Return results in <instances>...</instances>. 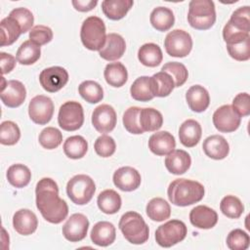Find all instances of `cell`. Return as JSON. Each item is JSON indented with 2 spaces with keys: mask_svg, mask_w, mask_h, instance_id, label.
<instances>
[{
  "mask_svg": "<svg viewBox=\"0 0 250 250\" xmlns=\"http://www.w3.org/2000/svg\"><path fill=\"white\" fill-rule=\"evenodd\" d=\"M126 43L124 38L117 33H108L106 35L104 47L99 51L102 59L113 62L119 60L125 53Z\"/></svg>",
  "mask_w": 250,
  "mask_h": 250,
  "instance_id": "cell-17",
  "label": "cell"
},
{
  "mask_svg": "<svg viewBox=\"0 0 250 250\" xmlns=\"http://www.w3.org/2000/svg\"><path fill=\"white\" fill-rule=\"evenodd\" d=\"M149 21L156 30L163 32L169 30L174 25L175 16L171 9L166 7H157L152 10Z\"/></svg>",
  "mask_w": 250,
  "mask_h": 250,
  "instance_id": "cell-28",
  "label": "cell"
},
{
  "mask_svg": "<svg viewBox=\"0 0 250 250\" xmlns=\"http://www.w3.org/2000/svg\"><path fill=\"white\" fill-rule=\"evenodd\" d=\"M161 71L167 72L171 75L175 82V87H181L184 85L188 79V72L187 67L178 62H170L165 63L161 67Z\"/></svg>",
  "mask_w": 250,
  "mask_h": 250,
  "instance_id": "cell-43",
  "label": "cell"
},
{
  "mask_svg": "<svg viewBox=\"0 0 250 250\" xmlns=\"http://www.w3.org/2000/svg\"><path fill=\"white\" fill-rule=\"evenodd\" d=\"M71 3L76 11L89 12L97 6L98 1L97 0H73Z\"/></svg>",
  "mask_w": 250,
  "mask_h": 250,
  "instance_id": "cell-54",
  "label": "cell"
},
{
  "mask_svg": "<svg viewBox=\"0 0 250 250\" xmlns=\"http://www.w3.org/2000/svg\"><path fill=\"white\" fill-rule=\"evenodd\" d=\"M1 27V47L10 46L15 43L20 37L21 32V28L20 24L13 18L8 16L4 18L0 21Z\"/></svg>",
  "mask_w": 250,
  "mask_h": 250,
  "instance_id": "cell-35",
  "label": "cell"
},
{
  "mask_svg": "<svg viewBox=\"0 0 250 250\" xmlns=\"http://www.w3.org/2000/svg\"><path fill=\"white\" fill-rule=\"evenodd\" d=\"M91 240L94 244L98 246H108L112 244L116 237L115 227L106 221L98 222L93 227L91 233Z\"/></svg>",
  "mask_w": 250,
  "mask_h": 250,
  "instance_id": "cell-23",
  "label": "cell"
},
{
  "mask_svg": "<svg viewBox=\"0 0 250 250\" xmlns=\"http://www.w3.org/2000/svg\"><path fill=\"white\" fill-rule=\"evenodd\" d=\"M189 221L192 226L198 229H209L216 226L218 222V214L214 209L206 205H198L191 209L189 213Z\"/></svg>",
  "mask_w": 250,
  "mask_h": 250,
  "instance_id": "cell-18",
  "label": "cell"
},
{
  "mask_svg": "<svg viewBox=\"0 0 250 250\" xmlns=\"http://www.w3.org/2000/svg\"><path fill=\"white\" fill-rule=\"evenodd\" d=\"M201 135V125L194 119H188L180 126L179 139L181 144L187 147L195 146L199 143Z\"/></svg>",
  "mask_w": 250,
  "mask_h": 250,
  "instance_id": "cell-24",
  "label": "cell"
},
{
  "mask_svg": "<svg viewBox=\"0 0 250 250\" xmlns=\"http://www.w3.org/2000/svg\"><path fill=\"white\" fill-rule=\"evenodd\" d=\"M13 226L18 233L21 235H29L36 230L38 220L31 210L20 209L14 214Z\"/></svg>",
  "mask_w": 250,
  "mask_h": 250,
  "instance_id": "cell-20",
  "label": "cell"
},
{
  "mask_svg": "<svg viewBox=\"0 0 250 250\" xmlns=\"http://www.w3.org/2000/svg\"><path fill=\"white\" fill-rule=\"evenodd\" d=\"M232 108L240 117L250 114V97L248 93L237 94L232 101Z\"/></svg>",
  "mask_w": 250,
  "mask_h": 250,
  "instance_id": "cell-52",
  "label": "cell"
},
{
  "mask_svg": "<svg viewBox=\"0 0 250 250\" xmlns=\"http://www.w3.org/2000/svg\"><path fill=\"white\" fill-rule=\"evenodd\" d=\"M140 111H141V107L131 106L127 108L123 114V118H122L123 125L125 129L131 134L140 135L144 133L140 125V119H139Z\"/></svg>",
  "mask_w": 250,
  "mask_h": 250,
  "instance_id": "cell-44",
  "label": "cell"
},
{
  "mask_svg": "<svg viewBox=\"0 0 250 250\" xmlns=\"http://www.w3.org/2000/svg\"><path fill=\"white\" fill-rule=\"evenodd\" d=\"M248 37H250L249 32H246L235 27L229 21L226 23V25L223 28V38L227 45L241 42Z\"/></svg>",
  "mask_w": 250,
  "mask_h": 250,
  "instance_id": "cell-49",
  "label": "cell"
},
{
  "mask_svg": "<svg viewBox=\"0 0 250 250\" xmlns=\"http://www.w3.org/2000/svg\"><path fill=\"white\" fill-rule=\"evenodd\" d=\"M0 62H1V72L3 75L11 72L16 66V58L11 54L1 52Z\"/></svg>",
  "mask_w": 250,
  "mask_h": 250,
  "instance_id": "cell-53",
  "label": "cell"
},
{
  "mask_svg": "<svg viewBox=\"0 0 250 250\" xmlns=\"http://www.w3.org/2000/svg\"><path fill=\"white\" fill-rule=\"evenodd\" d=\"M165 167L174 175L186 173L191 164L190 155L183 149H174L165 157Z\"/></svg>",
  "mask_w": 250,
  "mask_h": 250,
  "instance_id": "cell-22",
  "label": "cell"
},
{
  "mask_svg": "<svg viewBox=\"0 0 250 250\" xmlns=\"http://www.w3.org/2000/svg\"><path fill=\"white\" fill-rule=\"evenodd\" d=\"M175 138L167 131L156 132L152 134L148 140V148L155 155H167L175 149Z\"/></svg>",
  "mask_w": 250,
  "mask_h": 250,
  "instance_id": "cell-19",
  "label": "cell"
},
{
  "mask_svg": "<svg viewBox=\"0 0 250 250\" xmlns=\"http://www.w3.org/2000/svg\"><path fill=\"white\" fill-rule=\"evenodd\" d=\"M40 46H38L31 40H26L18 49L16 59L21 64L30 65L36 62L40 59Z\"/></svg>",
  "mask_w": 250,
  "mask_h": 250,
  "instance_id": "cell-37",
  "label": "cell"
},
{
  "mask_svg": "<svg viewBox=\"0 0 250 250\" xmlns=\"http://www.w3.org/2000/svg\"><path fill=\"white\" fill-rule=\"evenodd\" d=\"M81 42L91 51H100L106 39L105 25L104 21L96 16L88 17L81 25Z\"/></svg>",
  "mask_w": 250,
  "mask_h": 250,
  "instance_id": "cell-5",
  "label": "cell"
},
{
  "mask_svg": "<svg viewBox=\"0 0 250 250\" xmlns=\"http://www.w3.org/2000/svg\"><path fill=\"white\" fill-rule=\"evenodd\" d=\"M21 138L19 126L13 121H4L0 127V143L4 146H14Z\"/></svg>",
  "mask_w": 250,
  "mask_h": 250,
  "instance_id": "cell-42",
  "label": "cell"
},
{
  "mask_svg": "<svg viewBox=\"0 0 250 250\" xmlns=\"http://www.w3.org/2000/svg\"><path fill=\"white\" fill-rule=\"evenodd\" d=\"M58 123L64 131H76L84 123V111L81 104L69 101L62 104L59 109Z\"/></svg>",
  "mask_w": 250,
  "mask_h": 250,
  "instance_id": "cell-8",
  "label": "cell"
},
{
  "mask_svg": "<svg viewBox=\"0 0 250 250\" xmlns=\"http://www.w3.org/2000/svg\"><path fill=\"white\" fill-rule=\"evenodd\" d=\"M241 117L229 104H224L217 108L213 114V124L222 133H230L238 129Z\"/></svg>",
  "mask_w": 250,
  "mask_h": 250,
  "instance_id": "cell-11",
  "label": "cell"
},
{
  "mask_svg": "<svg viewBox=\"0 0 250 250\" xmlns=\"http://www.w3.org/2000/svg\"><path fill=\"white\" fill-rule=\"evenodd\" d=\"M220 209L228 218L237 219L244 212V205L238 197L234 195H227L221 200Z\"/></svg>",
  "mask_w": 250,
  "mask_h": 250,
  "instance_id": "cell-40",
  "label": "cell"
},
{
  "mask_svg": "<svg viewBox=\"0 0 250 250\" xmlns=\"http://www.w3.org/2000/svg\"><path fill=\"white\" fill-rule=\"evenodd\" d=\"M146 211L147 217L154 222H163L169 219L171 215V207L169 203L161 197L150 199L146 204Z\"/></svg>",
  "mask_w": 250,
  "mask_h": 250,
  "instance_id": "cell-33",
  "label": "cell"
},
{
  "mask_svg": "<svg viewBox=\"0 0 250 250\" xmlns=\"http://www.w3.org/2000/svg\"><path fill=\"white\" fill-rule=\"evenodd\" d=\"M94 148L96 153L101 157L111 156L116 149V144L110 136L102 135L95 141Z\"/></svg>",
  "mask_w": 250,
  "mask_h": 250,
  "instance_id": "cell-47",
  "label": "cell"
},
{
  "mask_svg": "<svg viewBox=\"0 0 250 250\" xmlns=\"http://www.w3.org/2000/svg\"><path fill=\"white\" fill-rule=\"evenodd\" d=\"M204 192V187L199 182L184 178L174 180L167 189L170 202L180 207L199 202L203 198Z\"/></svg>",
  "mask_w": 250,
  "mask_h": 250,
  "instance_id": "cell-2",
  "label": "cell"
},
{
  "mask_svg": "<svg viewBox=\"0 0 250 250\" xmlns=\"http://www.w3.org/2000/svg\"><path fill=\"white\" fill-rule=\"evenodd\" d=\"M113 184L122 191H133L141 185V175L133 167L124 166L118 168L113 174Z\"/></svg>",
  "mask_w": 250,
  "mask_h": 250,
  "instance_id": "cell-16",
  "label": "cell"
},
{
  "mask_svg": "<svg viewBox=\"0 0 250 250\" xmlns=\"http://www.w3.org/2000/svg\"><path fill=\"white\" fill-rule=\"evenodd\" d=\"M186 100L188 107L194 112L204 111L210 104L209 93L201 85L191 86L186 94Z\"/></svg>",
  "mask_w": 250,
  "mask_h": 250,
  "instance_id": "cell-25",
  "label": "cell"
},
{
  "mask_svg": "<svg viewBox=\"0 0 250 250\" xmlns=\"http://www.w3.org/2000/svg\"><path fill=\"white\" fill-rule=\"evenodd\" d=\"M133 4L132 0H104L102 2V10L109 20L119 21L126 16Z\"/></svg>",
  "mask_w": 250,
  "mask_h": 250,
  "instance_id": "cell-26",
  "label": "cell"
},
{
  "mask_svg": "<svg viewBox=\"0 0 250 250\" xmlns=\"http://www.w3.org/2000/svg\"><path fill=\"white\" fill-rule=\"evenodd\" d=\"M96 191L94 180L88 175L79 174L72 177L66 185V193L69 199L77 205L89 203Z\"/></svg>",
  "mask_w": 250,
  "mask_h": 250,
  "instance_id": "cell-6",
  "label": "cell"
},
{
  "mask_svg": "<svg viewBox=\"0 0 250 250\" xmlns=\"http://www.w3.org/2000/svg\"><path fill=\"white\" fill-rule=\"evenodd\" d=\"M104 76L108 85L119 88L127 82L128 72L123 63L116 62H110L105 65Z\"/></svg>",
  "mask_w": 250,
  "mask_h": 250,
  "instance_id": "cell-30",
  "label": "cell"
},
{
  "mask_svg": "<svg viewBox=\"0 0 250 250\" xmlns=\"http://www.w3.org/2000/svg\"><path fill=\"white\" fill-rule=\"evenodd\" d=\"M78 92L80 96L90 104H98L104 98L103 87L93 80L83 81L78 87Z\"/></svg>",
  "mask_w": 250,
  "mask_h": 250,
  "instance_id": "cell-39",
  "label": "cell"
},
{
  "mask_svg": "<svg viewBox=\"0 0 250 250\" xmlns=\"http://www.w3.org/2000/svg\"><path fill=\"white\" fill-rule=\"evenodd\" d=\"M250 37L246 38L245 40L235 43L227 45V50L229 55L238 62H245L250 59V45H249Z\"/></svg>",
  "mask_w": 250,
  "mask_h": 250,
  "instance_id": "cell-48",
  "label": "cell"
},
{
  "mask_svg": "<svg viewBox=\"0 0 250 250\" xmlns=\"http://www.w3.org/2000/svg\"><path fill=\"white\" fill-rule=\"evenodd\" d=\"M7 180L15 188H21L26 187L31 180V172L29 168L23 164H13L8 168Z\"/></svg>",
  "mask_w": 250,
  "mask_h": 250,
  "instance_id": "cell-34",
  "label": "cell"
},
{
  "mask_svg": "<svg viewBox=\"0 0 250 250\" xmlns=\"http://www.w3.org/2000/svg\"><path fill=\"white\" fill-rule=\"evenodd\" d=\"M36 207L42 217L51 224H60L66 219L68 206L59 196V187L51 178L41 179L35 188Z\"/></svg>",
  "mask_w": 250,
  "mask_h": 250,
  "instance_id": "cell-1",
  "label": "cell"
},
{
  "mask_svg": "<svg viewBox=\"0 0 250 250\" xmlns=\"http://www.w3.org/2000/svg\"><path fill=\"white\" fill-rule=\"evenodd\" d=\"M188 21L197 30H207L216 21L215 4L211 0H192L188 4Z\"/></svg>",
  "mask_w": 250,
  "mask_h": 250,
  "instance_id": "cell-4",
  "label": "cell"
},
{
  "mask_svg": "<svg viewBox=\"0 0 250 250\" xmlns=\"http://www.w3.org/2000/svg\"><path fill=\"white\" fill-rule=\"evenodd\" d=\"M53 39V31L49 26L38 24L31 28L29 31V40L38 46L45 45Z\"/></svg>",
  "mask_w": 250,
  "mask_h": 250,
  "instance_id": "cell-51",
  "label": "cell"
},
{
  "mask_svg": "<svg viewBox=\"0 0 250 250\" xmlns=\"http://www.w3.org/2000/svg\"><path fill=\"white\" fill-rule=\"evenodd\" d=\"M1 101L8 107H18L23 104L26 98V90L24 85L19 80H9L6 82L2 77Z\"/></svg>",
  "mask_w": 250,
  "mask_h": 250,
  "instance_id": "cell-13",
  "label": "cell"
},
{
  "mask_svg": "<svg viewBox=\"0 0 250 250\" xmlns=\"http://www.w3.org/2000/svg\"><path fill=\"white\" fill-rule=\"evenodd\" d=\"M38 141L44 148L55 149L62 144V134L55 127H47L39 134Z\"/></svg>",
  "mask_w": 250,
  "mask_h": 250,
  "instance_id": "cell-41",
  "label": "cell"
},
{
  "mask_svg": "<svg viewBox=\"0 0 250 250\" xmlns=\"http://www.w3.org/2000/svg\"><path fill=\"white\" fill-rule=\"evenodd\" d=\"M30 119L39 125H45L53 117L54 104L52 100L44 95H38L31 99L28 104Z\"/></svg>",
  "mask_w": 250,
  "mask_h": 250,
  "instance_id": "cell-10",
  "label": "cell"
},
{
  "mask_svg": "<svg viewBox=\"0 0 250 250\" xmlns=\"http://www.w3.org/2000/svg\"><path fill=\"white\" fill-rule=\"evenodd\" d=\"M89 229V221L87 217L81 213L71 215L62 226V234L64 238L70 242H78L83 240Z\"/></svg>",
  "mask_w": 250,
  "mask_h": 250,
  "instance_id": "cell-14",
  "label": "cell"
},
{
  "mask_svg": "<svg viewBox=\"0 0 250 250\" xmlns=\"http://www.w3.org/2000/svg\"><path fill=\"white\" fill-rule=\"evenodd\" d=\"M99 209L104 214H115L121 208V197L113 189H104L99 195L97 199Z\"/></svg>",
  "mask_w": 250,
  "mask_h": 250,
  "instance_id": "cell-31",
  "label": "cell"
},
{
  "mask_svg": "<svg viewBox=\"0 0 250 250\" xmlns=\"http://www.w3.org/2000/svg\"><path fill=\"white\" fill-rule=\"evenodd\" d=\"M39 81L45 91L56 93L67 83L68 72L62 66H51L41 71Z\"/></svg>",
  "mask_w": 250,
  "mask_h": 250,
  "instance_id": "cell-12",
  "label": "cell"
},
{
  "mask_svg": "<svg viewBox=\"0 0 250 250\" xmlns=\"http://www.w3.org/2000/svg\"><path fill=\"white\" fill-rule=\"evenodd\" d=\"M116 121V112L109 104H101L97 106L92 113V124L94 128L102 134L111 132L115 128Z\"/></svg>",
  "mask_w": 250,
  "mask_h": 250,
  "instance_id": "cell-15",
  "label": "cell"
},
{
  "mask_svg": "<svg viewBox=\"0 0 250 250\" xmlns=\"http://www.w3.org/2000/svg\"><path fill=\"white\" fill-rule=\"evenodd\" d=\"M202 148L204 153L215 160L226 158L229 152V146L227 140L220 135H212L203 142Z\"/></svg>",
  "mask_w": 250,
  "mask_h": 250,
  "instance_id": "cell-21",
  "label": "cell"
},
{
  "mask_svg": "<svg viewBox=\"0 0 250 250\" xmlns=\"http://www.w3.org/2000/svg\"><path fill=\"white\" fill-rule=\"evenodd\" d=\"M150 87L154 97L164 98L172 93L175 88V82L170 74L159 71L150 77Z\"/></svg>",
  "mask_w": 250,
  "mask_h": 250,
  "instance_id": "cell-27",
  "label": "cell"
},
{
  "mask_svg": "<svg viewBox=\"0 0 250 250\" xmlns=\"http://www.w3.org/2000/svg\"><path fill=\"white\" fill-rule=\"evenodd\" d=\"M188 233L187 226L180 220H170L159 226L155 231V240L161 247L169 248L183 241Z\"/></svg>",
  "mask_w": 250,
  "mask_h": 250,
  "instance_id": "cell-7",
  "label": "cell"
},
{
  "mask_svg": "<svg viewBox=\"0 0 250 250\" xmlns=\"http://www.w3.org/2000/svg\"><path fill=\"white\" fill-rule=\"evenodd\" d=\"M131 97L139 102H148L154 98L151 93L150 77L141 76L137 78L130 88Z\"/></svg>",
  "mask_w": 250,
  "mask_h": 250,
  "instance_id": "cell-38",
  "label": "cell"
},
{
  "mask_svg": "<svg viewBox=\"0 0 250 250\" xmlns=\"http://www.w3.org/2000/svg\"><path fill=\"white\" fill-rule=\"evenodd\" d=\"M138 59L142 64L148 67H155L161 63L163 55L157 44L146 43L140 47L138 51Z\"/></svg>",
  "mask_w": 250,
  "mask_h": 250,
  "instance_id": "cell-29",
  "label": "cell"
},
{
  "mask_svg": "<svg viewBox=\"0 0 250 250\" xmlns=\"http://www.w3.org/2000/svg\"><path fill=\"white\" fill-rule=\"evenodd\" d=\"M9 16L13 18L15 21H17V22L20 24L21 28L22 33H25L31 30L34 22V17L28 9L23 7L16 8L11 11Z\"/></svg>",
  "mask_w": 250,
  "mask_h": 250,
  "instance_id": "cell-46",
  "label": "cell"
},
{
  "mask_svg": "<svg viewBox=\"0 0 250 250\" xmlns=\"http://www.w3.org/2000/svg\"><path fill=\"white\" fill-rule=\"evenodd\" d=\"M118 227L125 239L132 244H143L148 239V226L137 212L129 211L123 214Z\"/></svg>",
  "mask_w": 250,
  "mask_h": 250,
  "instance_id": "cell-3",
  "label": "cell"
},
{
  "mask_svg": "<svg viewBox=\"0 0 250 250\" xmlns=\"http://www.w3.org/2000/svg\"><path fill=\"white\" fill-rule=\"evenodd\" d=\"M229 21L237 28L246 32L250 31V10L249 6H243L235 10L229 19Z\"/></svg>",
  "mask_w": 250,
  "mask_h": 250,
  "instance_id": "cell-50",
  "label": "cell"
},
{
  "mask_svg": "<svg viewBox=\"0 0 250 250\" xmlns=\"http://www.w3.org/2000/svg\"><path fill=\"white\" fill-rule=\"evenodd\" d=\"M88 150L87 141L79 135L68 137L63 143V152L71 159L82 158Z\"/></svg>",
  "mask_w": 250,
  "mask_h": 250,
  "instance_id": "cell-36",
  "label": "cell"
},
{
  "mask_svg": "<svg viewBox=\"0 0 250 250\" xmlns=\"http://www.w3.org/2000/svg\"><path fill=\"white\" fill-rule=\"evenodd\" d=\"M250 237L249 234L240 229H232L227 237V245L231 250H245L249 247Z\"/></svg>",
  "mask_w": 250,
  "mask_h": 250,
  "instance_id": "cell-45",
  "label": "cell"
},
{
  "mask_svg": "<svg viewBox=\"0 0 250 250\" xmlns=\"http://www.w3.org/2000/svg\"><path fill=\"white\" fill-rule=\"evenodd\" d=\"M140 125L144 132H154L161 128L163 124V116L155 108L145 107L140 111Z\"/></svg>",
  "mask_w": 250,
  "mask_h": 250,
  "instance_id": "cell-32",
  "label": "cell"
},
{
  "mask_svg": "<svg viewBox=\"0 0 250 250\" xmlns=\"http://www.w3.org/2000/svg\"><path fill=\"white\" fill-rule=\"evenodd\" d=\"M166 53L175 58L187 57L192 49V39L188 32L183 29L170 31L164 40Z\"/></svg>",
  "mask_w": 250,
  "mask_h": 250,
  "instance_id": "cell-9",
  "label": "cell"
}]
</instances>
